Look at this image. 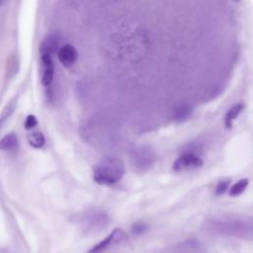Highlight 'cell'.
I'll return each mask as SVG.
<instances>
[{"label":"cell","mask_w":253,"mask_h":253,"mask_svg":"<svg viewBox=\"0 0 253 253\" xmlns=\"http://www.w3.org/2000/svg\"><path fill=\"white\" fill-rule=\"evenodd\" d=\"M126 167L122 160L116 157H104L93 167V179L100 185H114L125 175Z\"/></svg>","instance_id":"6da1fadb"},{"label":"cell","mask_w":253,"mask_h":253,"mask_svg":"<svg viewBox=\"0 0 253 253\" xmlns=\"http://www.w3.org/2000/svg\"><path fill=\"white\" fill-rule=\"evenodd\" d=\"M243 109H244V105L242 103H237L228 110V112L226 113V115L224 117V126L227 129H230L232 127L233 122L240 115V113L243 111Z\"/></svg>","instance_id":"52a82bcc"},{"label":"cell","mask_w":253,"mask_h":253,"mask_svg":"<svg viewBox=\"0 0 253 253\" xmlns=\"http://www.w3.org/2000/svg\"><path fill=\"white\" fill-rule=\"evenodd\" d=\"M147 229V225L141 221H138L136 223H134L132 226H131V231L132 233L134 234H140V233H143L145 230Z\"/></svg>","instance_id":"4fadbf2b"},{"label":"cell","mask_w":253,"mask_h":253,"mask_svg":"<svg viewBox=\"0 0 253 253\" xmlns=\"http://www.w3.org/2000/svg\"><path fill=\"white\" fill-rule=\"evenodd\" d=\"M192 113V108L189 106H183L179 108L175 113V120L177 122H183L187 120Z\"/></svg>","instance_id":"8fae6325"},{"label":"cell","mask_w":253,"mask_h":253,"mask_svg":"<svg viewBox=\"0 0 253 253\" xmlns=\"http://www.w3.org/2000/svg\"><path fill=\"white\" fill-rule=\"evenodd\" d=\"M19 140L18 136L14 132H10L4 135L0 140V149L1 150H14L18 147Z\"/></svg>","instance_id":"ba28073f"},{"label":"cell","mask_w":253,"mask_h":253,"mask_svg":"<svg viewBox=\"0 0 253 253\" xmlns=\"http://www.w3.org/2000/svg\"><path fill=\"white\" fill-rule=\"evenodd\" d=\"M124 237H125V232L120 228H116L106 238H104L102 241H100L95 246H93L88 251V253H102L108 250L114 244H118L121 241H123Z\"/></svg>","instance_id":"3957f363"},{"label":"cell","mask_w":253,"mask_h":253,"mask_svg":"<svg viewBox=\"0 0 253 253\" xmlns=\"http://www.w3.org/2000/svg\"><path fill=\"white\" fill-rule=\"evenodd\" d=\"M41 82L43 86L48 87L53 80L54 64L49 55H41Z\"/></svg>","instance_id":"277c9868"},{"label":"cell","mask_w":253,"mask_h":253,"mask_svg":"<svg viewBox=\"0 0 253 253\" xmlns=\"http://www.w3.org/2000/svg\"><path fill=\"white\" fill-rule=\"evenodd\" d=\"M77 56L78 53L76 48L70 43H66L60 46L57 50V58L59 62L65 67L73 65L77 60Z\"/></svg>","instance_id":"5b68a950"},{"label":"cell","mask_w":253,"mask_h":253,"mask_svg":"<svg viewBox=\"0 0 253 253\" xmlns=\"http://www.w3.org/2000/svg\"><path fill=\"white\" fill-rule=\"evenodd\" d=\"M5 1H6V0H0V7L3 5V3H4Z\"/></svg>","instance_id":"9a60e30c"},{"label":"cell","mask_w":253,"mask_h":253,"mask_svg":"<svg viewBox=\"0 0 253 253\" xmlns=\"http://www.w3.org/2000/svg\"><path fill=\"white\" fill-rule=\"evenodd\" d=\"M37 124H38L37 118L34 115H29L25 121V127L27 129H32L37 126Z\"/></svg>","instance_id":"5bb4252c"},{"label":"cell","mask_w":253,"mask_h":253,"mask_svg":"<svg viewBox=\"0 0 253 253\" xmlns=\"http://www.w3.org/2000/svg\"><path fill=\"white\" fill-rule=\"evenodd\" d=\"M59 49V37L56 34L48 35L40 45L41 55L52 56Z\"/></svg>","instance_id":"8992f818"},{"label":"cell","mask_w":253,"mask_h":253,"mask_svg":"<svg viewBox=\"0 0 253 253\" xmlns=\"http://www.w3.org/2000/svg\"><path fill=\"white\" fill-rule=\"evenodd\" d=\"M230 184V179H226V180H221L217 183L216 188H215V194L216 195H222L226 192L228 186Z\"/></svg>","instance_id":"7c38bea8"},{"label":"cell","mask_w":253,"mask_h":253,"mask_svg":"<svg viewBox=\"0 0 253 253\" xmlns=\"http://www.w3.org/2000/svg\"><path fill=\"white\" fill-rule=\"evenodd\" d=\"M204 164L203 159L200 158L199 154L190 151H184L173 163L172 169L175 172H181L185 170L198 169Z\"/></svg>","instance_id":"7a4b0ae2"},{"label":"cell","mask_w":253,"mask_h":253,"mask_svg":"<svg viewBox=\"0 0 253 253\" xmlns=\"http://www.w3.org/2000/svg\"><path fill=\"white\" fill-rule=\"evenodd\" d=\"M28 140L30 145H32L35 148H42L44 143H45V139L43 134L41 131H34L32 132L29 136H28Z\"/></svg>","instance_id":"30bf717a"},{"label":"cell","mask_w":253,"mask_h":253,"mask_svg":"<svg viewBox=\"0 0 253 253\" xmlns=\"http://www.w3.org/2000/svg\"><path fill=\"white\" fill-rule=\"evenodd\" d=\"M248 184H249V180L247 178L238 180L236 183H234L230 187V189L228 191V195L230 197H238V196H240L245 191V189L247 188Z\"/></svg>","instance_id":"9c48e42d"}]
</instances>
